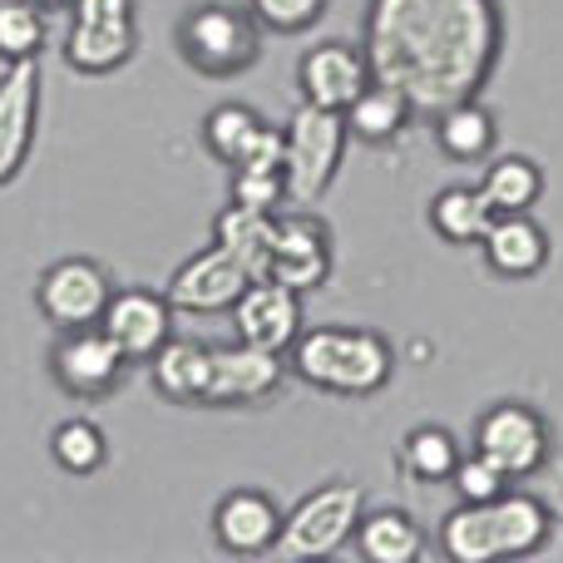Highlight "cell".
Segmentation results:
<instances>
[{
  "instance_id": "1",
  "label": "cell",
  "mask_w": 563,
  "mask_h": 563,
  "mask_svg": "<svg viewBox=\"0 0 563 563\" xmlns=\"http://www.w3.org/2000/svg\"><path fill=\"white\" fill-rule=\"evenodd\" d=\"M371 79H386L410 109L440 114L475 99L499 59L495 0H371L366 15Z\"/></svg>"
},
{
  "instance_id": "2",
  "label": "cell",
  "mask_w": 563,
  "mask_h": 563,
  "mask_svg": "<svg viewBox=\"0 0 563 563\" xmlns=\"http://www.w3.org/2000/svg\"><path fill=\"white\" fill-rule=\"evenodd\" d=\"M287 371L327 396H376L396 376V351L371 327H301Z\"/></svg>"
},
{
  "instance_id": "3",
  "label": "cell",
  "mask_w": 563,
  "mask_h": 563,
  "mask_svg": "<svg viewBox=\"0 0 563 563\" xmlns=\"http://www.w3.org/2000/svg\"><path fill=\"white\" fill-rule=\"evenodd\" d=\"M346 114L341 109L307 104L291 109L287 129H282V184H287V203L311 208L327 198V188L336 184L341 158H346Z\"/></svg>"
},
{
  "instance_id": "4",
  "label": "cell",
  "mask_w": 563,
  "mask_h": 563,
  "mask_svg": "<svg viewBox=\"0 0 563 563\" xmlns=\"http://www.w3.org/2000/svg\"><path fill=\"white\" fill-rule=\"evenodd\" d=\"M361 515H366V489L356 479H327L311 495L282 515L273 559L282 563H307V559H331L336 549L351 544Z\"/></svg>"
},
{
  "instance_id": "5",
  "label": "cell",
  "mask_w": 563,
  "mask_h": 563,
  "mask_svg": "<svg viewBox=\"0 0 563 563\" xmlns=\"http://www.w3.org/2000/svg\"><path fill=\"white\" fill-rule=\"evenodd\" d=\"M178 55L208 79H233L263 59V30H257L253 10L223 5V0H203L194 5L174 30Z\"/></svg>"
},
{
  "instance_id": "6",
  "label": "cell",
  "mask_w": 563,
  "mask_h": 563,
  "mask_svg": "<svg viewBox=\"0 0 563 563\" xmlns=\"http://www.w3.org/2000/svg\"><path fill=\"white\" fill-rule=\"evenodd\" d=\"M475 450L509 479H529L549 460V420L525 400H499L475 420Z\"/></svg>"
},
{
  "instance_id": "7",
  "label": "cell",
  "mask_w": 563,
  "mask_h": 563,
  "mask_svg": "<svg viewBox=\"0 0 563 563\" xmlns=\"http://www.w3.org/2000/svg\"><path fill=\"white\" fill-rule=\"evenodd\" d=\"M109 297H114V282L95 263V257H59L40 273L35 287V307L49 327L69 331V327H99Z\"/></svg>"
},
{
  "instance_id": "8",
  "label": "cell",
  "mask_w": 563,
  "mask_h": 563,
  "mask_svg": "<svg viewBox=\"0 0 563 563\" xmlns=\"http://www.w3.org/2000/svg\"><path fill=\"white\" fill-rule=\"evenodd\" d=\"M124 351L114 346L104 327H69L59 331V341L49 346V376L59 390H69L75 400H99L124 380Z\"/></svg>"
},
{
  "instance_id": "9",
  "label": "cell",
  "mask_w": 563,
  "mask_h": 563,
  "mask_svg": "<svg viewBox=\"0 0 563 563\" xmlns=\"http://www.w3.org/2000/svg\"><path fill=\"white\" fill-rule=\"evenodd\" d=\"M267 277L287 282L297 291H317L331 277V233L307 208H277L273 218V257Z\"/></svg>"
},
{
  "instance_id": "10",
  "label": "cell",
  "mask_w": 563,
  "mask_h": 563,
  "mask_svg": "<svg viewBox=\"0 0 563 563\" xmlns=\"http://www.w3.org/2000/svg\"><path fill=\"white\" fill-rule=\"evenodd\" d=\"M247 282L253 277L243 273V263H238L223 243H213V247H203V253H194L174 277H168L164 297H168V307L188 311V317H218V311H228L238 297H243Z\"/></svg>"
},
{
  "instance_id": "11",
  "label": "cell",
  "mask_w": 563,
  "mask_h": 563,
  "mask_svg": "<svg viewBox=\"0 0 563 563\" xmlns=\"http://www.w3.org/2000/svg\"><path fill=\"white\" fill-rule=\"evenodd\" d=\"M287 380V361L282 351L253 346V341H233V346H213V376H208L203 406H257L273 400Z\"/></svg>"
},
{
  "instance_id": "12",
  "label": "cell",
  "mask_w": 563,
  "mask_h": 563,
  "mask_svg": "<svg viewBox=\"0 0 563 563\" xmlns=\"http://www.w3.org/2000/svg\"><path fill=\"white\" fill-rule=\"evenodd\" d=\"M40 124V59H15L0 75V188L15 184Z\"/></svg>"
},
{
  "instance_id": "13",
  "label": "cell",
  "mask_w": 563,
  "mask_h": 563,
  "mask_svg": "<svg viewBox=\"0 0 563 563\" xmlns=\"http://www.w3.org/2000/svg\"><path fill=\"white\" fill-rule=\"evenodd\" d=\"M228 311H233L238 341H253L267 351H287L301 331V291L277 277H253Z\"/></svg>"
},
{
  "instance_id": "14",
  "label": "cell",
  "mask_w": 563,
  "mask_h": 563,
  "mask_svg": "<svg viewBox=\"0 0 563 563\" xmlns=\"http://www.w3.org/2000/svg\"><path fill=\"white\" fill-rule=\"evenodd\" d=\"M99 327L114 336V346L124 351L129 366H134V361H144V366H148V356H154V351L174 336V307H168L164 291L124 287V291H114V297H109Z\"/></svg>"
},
{
  "instance_id": "15",
  "label": "cell",
  "mask_w": 563,
  "mask_h": 563,
  "mask_svg": "<svg viewBox=\"0 0 563 563\" xmlns=\"http://www.w3.org/2000/svg\"><path fill=\"white\" fill-rule=\"evenodd\" d=\"M366 85H371V59L366 49L346 45V40H321L297 59V89L307 104L346 109Z\"/></svg>"
},
{
  "instance_id": "16",
  "label": "cell",
  "mask_w": 563,
  "mask_h": 563,
  "mask_svg": "<svg viewBox=\"0 0 563 563\" xmlns=\"http://www.w3.org/2000/svg\"><path fill=\"white\" fill-rule=\"evenodd\" d=\"M282 529V509L263 489H228L213 505V539L233 559H263L273 554Z\"/></svg>"
},
{
  "instance_id": "17",
  "label": "cell",
  "mask_w": 563,
  "mask_h": 563,
  "mask_svg": "<svg viewBox=\"0 0 563 563\" xmlns=\"http://www.w3.org/2000/svg\"><path fill=\"white\" fill-rule=\"evenodd\" d=\"M139 49V20L134 15H114V20H95V15H75L65 35V65L75 75H114L134 59Z\"/></svg>"
},
{
  "instance_id": "18",
  "label": "cell",
  "mask_w": 563,
  "mask_h": 563,
  "mask_svg": "<svg viewBox=\"0 0 563 563\" xmlns=\"http://www.w3.org/2000/svg\"><path fill=\"white\" fill-rule=\"evenodd\" d=\"M479 247H485L489 273L509 277V282L544 273V263H549V233H544V223L529 213H495L485 238H479Z\"/></svg>"
},
{
  "instance_id": "19",
  "label": "cell",
  "mask_w": 563,
  "mask_h": 563,
  "mask_svg": "<svg viewBox=\"0 0 563 563\" xmlns=\"http://www.w3.org/2000/svg\"><path fill=\"white\" fill-rule=\"evenodd\" d=\"M148 376H154L158 396L174 400V406H203L208 376H213V346L194 336H168L148 356Z\"/></svg>"
},
{
  "instance_id": "20",
  "label": "cell",
  "mask_w": 563,
  "mask_h": 563,
  "mask_svg": "<svg viewBox=\"0 0 563 563\" xmlns=\"http://www.w3.org/2000/svg\"><path fill=\"white\" fill-rule=\"evenodd\" d=\"M489 525H495V554L499 559H529L549 544L554 534V519H549V505L534 495H505L489 499Z\"/></svg>"
},
{
  "instance_id": "21",
  "label": "cell",
  "mask_w": 563,
  "mask_h": 563,
  "mask_svg": "<svg viewBox=\"0 0 563 563\" xmlns=\"http://www.w3.org/2000/svg\"><path fill=\"white\" fill-rule=\"evenodd\" d=\"M495 139H499V124L479 99H455V104H445L435 114V144L455 164H485L495 154Z\"/></svg>"
},
{
  "instance_id": "22",
  "label": "cell",
  "mask_w": 563,
  "mask_h": 563,
  "mask_svg": "<svg viewBox=\"0 0 563 563\" xmlns=\"http://www.w3.org/2000/svg\"><path fill=\"white\" fill-rule=\"evenodd\" d=\"M346 134L361 139V144H390V139L400 134V129L410 124V99L400 95L396 85H386V79H371L366 89H361L356 99H351L346 109Z\"/></svg>"
},
{
  "instance_id": "23",
  "label": "cell",
  "mask_w": 563,
  "mask_h": 563,
  "mask_svg": "<svg viewBox=\"0 0 563 563\" xmlns=\"http://www.w3.org/2000/svg\"><path fill=\"white\" fill-rule=\"evenodd\" d=\"M351 539L366 563H416L426 554V539L406 509H366Z\"/></svg>"
},
{
  "instance_id": "24",
  "label": "cell",
  "mask_w": 563,
  "mask_h": 563,
  "mask_svg": "<svg viewBox=\"0 0 563 563\" xmlns=\"http://www.w3.org/2000/svg\"><path fill=\"white\" fill-rule=\"evenodd\" d=\"M479 194H485V203L495 208V213H529V208L544 198V174H539V164L525 154L485 158Z\"/></svg>"
},
{
  "instance_id": "25",
  "label": "cell",
  "mask_w": 563,
  "mask_h": 563,
  "mask_svg": "<svg viewBox=\"0 0 563 563\" xmlns=\"http://www.w3.org/2000/svg\"><path fill=\"white\" fill-rule=\"evenodd\" d=\"M273 218L277 213H257V208L228 203L223 213H218V223H213L218 243L243 263L247 277H267V257H273Z\"/></svg>"
},
{
  "instance_id": "26",
  "label": "cell",
  "mask_w": 563,
  "mask_h": 563,
  "mask_svg": "<svg viewBox=\"0 0 563 563\" xmlns=\"http://www.w3.org/2000/svg\"><path fill=\"white\" fill-rule=\"evenodd\" d=\"M489 218H495V208L485 203V194L479 188H440L435 198H430V228H435L445 243L465 247V243H479L489 228Z\"/></svg>"
},
{
  "instance_id": "27",
  "label": "cell",
  "mask_w": 563,
  "mask_h": 563,
  "mask_svg": "<svg viewBox=\"0 0 563 563\" xmlns=\"http://www.w3.org/2000/svg\"><path fill=\"white\" fill-rule=\"evenodd\" d=\"M49 460H55L65 475H99L109 465V435L104 426H95L89 416H69L49 430Z\"/></svg>"
},
{
  "instance_id": "28",
  "label": "cell",
  "mask_w": 563,
  "mask_h": 563,
  "mask_svg": "<svg viewBox=\"0 0 563 563\" xmlns=\"http://www.w3.org/2000/svg\"><path fill=\"white\" fill-rule=\"evenodd\" d=\"M460 440L450 435L445 426H416L406 440H400V465H406V475L426 479V485H445L450 475H455L460 465Z\"/></svg>"
},
{
  "instance_id": "29",
  "label": "cell",
  "mask_w": 563,
  "mask_h": 563,
  "mask_svg": "<svg viewBox=\"0 0 563 563\" xmlns=\"http://www.w3.org/2000/svg\"><path fill=\"white\" fill-rule=\"evenodd\" d=\"M49 40V20L30 0H0V65L15 59H40Z\"/></svg>"
},
{
  "instance_id": "30",
  "label": "cell",
  "mask_w": 563,
  "mask_h": 563,
  "mask_svg": "<svg viewBox=\"0 0 563 563\" xmlns=\"http://www.w3.org/2000/svg\"><path fill=\"white\" fill-rule=\"evenodd\" d=\"M257 109H247V104H218V109H208V119H203V144H208V154L213 158H223V164H238V154L247 148V139L257 134Z\"/></svg>"
},
{
  "instance_id": "31",
  "label": "cell",
  "mask_w": 563,
  "mask_h": 563,
  "mask_svg": "<svg viewBox=\"0 0 563 563\" xmlns=\"http://www.w3.org/2000/svg\"><path fill=\"white\" fill-rule=\"evenodd\" d=\"M450 485H455V495L465 499V505H489L495 495H505L509 475L495 465V460H485L479 450H470V455H460L455 475H450Z\"/></svg>"
},
{
  "instance_id": "32",
  "label": "cell",
  "mask_w": 563,
  "mask_h": 563,
  "mask_svg": "<svg viewBox=\"0 0 563 563\" xmlns=\"http://www.w3.org/2000/svg\"><path fill=\"white\" fill-rule=\"evenodd\" d=\"M321 10H327V0H253L257 25L277 30V35H301V30H311L321 20Z\"/></svg>"
},
{
  "instance_id": "33",
  "label": "cell",
  "mask_w": 563,
  "mask_h": 563,
  "mask_svg": "<svg viewBox=\"0 0 563 563\" xmlns=\"http://www.w3.org/2000/svg\"><path fill=\"white\" fill-rule=\"evenodd\" d=\"M233 203L257 208V213H277V208H287V184H282V174H247V168H233Z\"/></svg>"
},
{
  "instance_id": "34",
  "label": "cell",
  "mask_w": 563,
  "mask_h": 563,
  "mask_svg": "<svg viewBox=\"0 0 563 563\" xmlns=\"http://www.w3.org/2000/svg\"><path fill=\"white\" fill-rule=\"evenodd\" d=\"M282 129L273 124H257V134L247 139V148L238 154L233 168H247V174H282Z\"/></svg>"
},
{
  "instance_id": "35",
  "label": "cell",
  "mask_w": 563,
  "mask_h": 563,
  "mask_svg": "<svg viewBox=\"0 0 563 563\" xmlns=\"http://www.w3.org/2000/svg\"><path fill=\"white\" fill-rule=\"evenodd\" d=\"M30 5H40V10H69V0H30Z\"/></svg>"
}]
</instances>
